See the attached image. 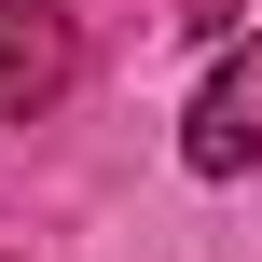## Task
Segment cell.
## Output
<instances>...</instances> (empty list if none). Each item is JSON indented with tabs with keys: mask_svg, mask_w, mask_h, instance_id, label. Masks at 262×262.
Returning a JSON list of instances; mask_svg holds the SVG:
<instances>
[{
	"mask_svg": "<svg viewBox=\"0 0 262 262\" xmlns=\"http://www.w3.org/2000/svg\"><path fill=\"white\" fill-rule=\"evenodd\" d=\"M69 83H83V28L55 0H0V124H41Z\"/></svg>",
	"mask_w": 262,
	"mask_h": 262,
	"instance_id": "6da1fadb",
	"label": "cell"
},
{
	"mask_svg": "<svg viewBox=\"0 0 262 262\" xmlns=\"http://www.w3.org/2000/svg\"><path fill=\"white\" fill-rule=\"evenodd\" d=\"M180 152H193V180H249L262 166V28H249V55H221V83L193 97Z\"/></svg>",
	"mask_w": 262,
	"mask_h": 262,
	"instance_id": "7a4b0ae2",
	"label": "cell"
}]
</instances>
